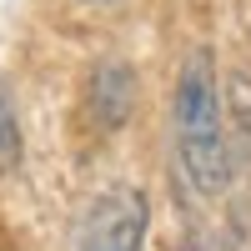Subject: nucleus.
Instances as JSON below:
<instances>
[{
  "mask_svg": "<svg viewBox=\"0 0 251 251\" xmlns=\"http://www.w3.org/2000/svg\"><path fill=\"white\" fill-rule=\"evenodd\" d=\"M131 100H136V75H131L126 60H106V66H96V75H91V106H96V121L106 126V131L126 126Z\"/></svg>",
  "mask_w": 251,
  "mask_h": 251,
  "instance_id": "nucleus-3",
  "label": "nucleus"
},
{
  "mask_svg": "<svg viewBox=\"0 0 251 251\" xmlns=\"http://www.w3.org/2000/svg\"><path fill=\"white\" fill-rule=\"evenodd\" d=\"M20 151H25V141H20V116H15V100H10L5 75H0V171H15Z\"/></svg>",
  "mask_w": 251,
  "mask_h": 251,
  "instance_id": "nucleus-5",
  "label": "nucleus"
},
{
  "mask_svg": "<svg viewBox=\"0 0 251 251\" xmlns=\"http://www.w3.org/2000/svg\"><path fill=\"white\" fill-rule=\"evenodd\" d=\"M176 156L186 181L201 196H221L236 176L231 161V141H226V106H221V86H216V60L211 50H191L176 75Z\"/></svg>",
  "mask_w": 251,
  "mask_h": 251,
  "instance_id": "nucleus-1",
  "label": "nucleus"
},
{
  "mask_svg": "<svg viewBox=\"0 0 251 251\" xmlns=\"http://www.w3.org/2000/svg\"><path fill=\"white\" fill-rule=\"evenodd\" d=\"M80 5H116V0H80Z\"/></svg>",
  "mask_w": 251,
  "mask_h": 251,
  "instance_id": "nucleus-6",
  "label": "nucleus"
},
{
  "mask_svg": "<svg viewBox=\"0 0 251 251\" xmlns=\"http://www.w3.org/2000/svg\"><path fill=\"white\" fill-rule=\"evenodd\" d=\"M221 106L236 116V121H226V141H236V151L251 156V75H246V71L231 75V86H226V100H221ZM236 151H231V161H236Z\"/></svg>",
  "mask_w": 251,
  "mask_h": 251,
  "instance_id": "nucleus-4",
  "label": "nucleus"
},
{
  "mask_svg": "<svg viewBox=\"0 0 251 251\" xmlns=\"http://www.w3.org/2000/svg\"><path fill=\"white\" fill-rule=\"evenodd\" d=\"M146 226H151L146 191H136V186H106L100 196H91L86 216H80L75 251H141Z\"/></svg>",
  "mask_w": 251,
  "mask_h": 251,
  "instance_id": "nucleus-2",
  "label": "nucleus"
}]
</instances>
